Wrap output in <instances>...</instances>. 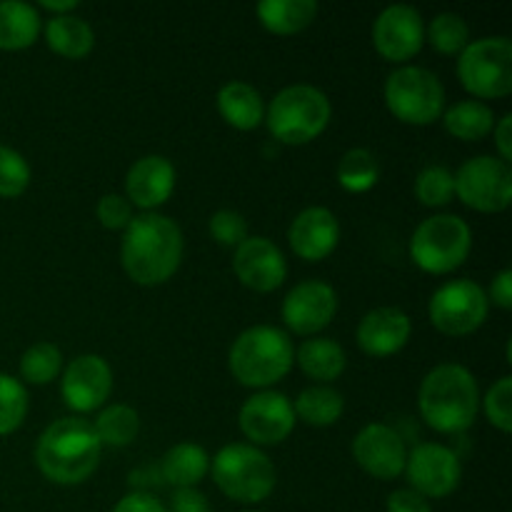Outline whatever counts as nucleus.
<instances>
[{
    "label": "nucleus",
    "mask_w": 512,
    "mask_h": 512,
    "mask_svg": "<svg viewBox=\"0 0 512 512\" xmlns=\"http://www.w3.org/2000/svg\"><path fill=\"white\" fill-rule=\"evenodd\" d=\"M120 260L125 273L138 285H163L175 275L183 260V233L168 215H133L123 230Z\"/></svg>",
    "instance_id": "1"
},
{
    "label": "nucleus",
    "mask_w": 512,
    "mask_h": 512,
    "mask_svg": "<svg viewBox=\"0 0 512 512\" xmlns=\"http://www.w3.org/2000/svg\"><path fill=\"white\" fill-rule=\"evenodd\" d=\"M100 445L93 423L85 418H60L43 430L35 445L40 473L58 485H80L98 470Z\"/></svg>",
    "instance_id": "2"
},
{
    "label": "nucleus",
    "mask_w": 512,
    "mask_h": 512,
    "mask_svg": "<svg viewBox=\"0 0 512 512\" xmlns=\"http://www.w3.org/2000/svg\"><path fill=\"white\" fill-rule=\"evenodd\" d=\"M418 408L425 423L443 435H455L475 423L480 410L478 380L465 365H435L420 383Z\"/></svg>",
    "instance_id": "3"
},
{
    "label": "nucleus",
    "mask_w": 512,
    "mask_h": 512,
    "mask_svg": "<svg viewBox=\"0 0 512 512\" xmlns=\"http://www.w3.org/2000/svg\"><path fill=\"white\" fill-rule=\"evenodd\" d=\"M295 350L288 333L275 325H253L233 340L228 365L233 378L245 388L268 390L290 373Z\"/></svg>",
    "instance_id": "4"
},
{
    "label": "nucleus",
    "mask_w": 512,
    "mask_h": 512,
    "mask_svg": "<svg viewBox=\"0 0 512 512\" xmlns=\"http://www.w3.org/2000/svg\"><path fill=\"white\" fill-rule=\"evenodd\" d=\"M328 95L308 83H295L280 90L265 110L270 135L285 145H305L318 138L330 123Z\"/></svg>",
    "instance_id": "5"
},
{
    "label": "nucleus",
    "mask_w": 512,
    "mask_h": 512,
    "mask_svg": "<svg viewBox=\"0 0 512 512\" xmlns=\"http://www.w3.org/2000/svg\"><path fill=\"white\" fill-rule=\"evenodd\" d=\"M213 480L225 498L243 505L263 503L278 483V473L268 455L250 443H233L218 450L210 463Z\"/></svg>",
    "instance_id": "6"
},
{
    "label": "nucleus",
    "mask_w": 512,
    "mask_h": 512,
    "mask_svg": "<svg viewBox=\"0 0 512 512\" xmlns=\"http://www.w3.org/2000/svg\"><path fill=\"white\" fill-rule=\"evenodd\" d=\"M473 248L470 225L460 215L440 213L425 218L410 238V258L430 275H448L468 260Z\"/></svg>",
    "instance_id": "7"
},
{
    "label": "nucleus",
    "mask_w": 512,
    "mask_h": 512,
    "mask_svg": "<svg viewBox=\"0 0 512 512\" xmlns=\"http://www.w3.org/2000/svg\"><path fill=\"white\" fill-rule=\"evenodd\" d=\"M458 78L475 100L512 93V40L505 35L470 40L458 58Z\"/></svg>",
    "instance_id": "8"
},
{
    "label": "nucleus",
    "mask_w": 512,
    "mask_h": 512,
    "mask_svg": "<svg viewBox=\"0 0 512 512\" xmlns=\"http://www.w3.org/2000/svg\"><path fill=\"white\" fill-rule=\"evenodd\" d=\"M390 113L408 125H430L443 115L445 88L438 75L420 65H400L383 88Z\"/></svg>",
    "instance_id": "9"
},
{
    "label": "nucleus",
    "mask_w": 512,
    "mask_h": 512,
    "mask_svg": "<svg viewBox=\"0 0 512 512\" xmlns=\"http://www.w3.org/2000/svg\"><path fill=\"white\" fill-rule=\"evenodd\" d=\"M490 310L488 293L468 278L440 285L428 303L430 323L443 335L463 338L485 323Z\"/></svg>",
    "instance_id": "10"
},
{
    "label": "nucleus",
    "mask_w": 512,
    "mask_h": 512,
    "mask_svg": "<svg viewBox=\"0 0 512 512\" xmlns=\"http://www.w3.org/2000/svg\"><path fill=\"white\" fill-rule=\"evenodd\" d=\"M455 195L478 213H500L512 200V168L493 155H475L460 165Z\"/></svg>",
    "instance_id": "11"
},
{
    "label": "nucleus",
    "mask_w": 512,
    "mask_h": 512,
    "mask_svg": "<svg viewBox=\"0 0 512 512\" xmlns=\"http://www.w3.org/2000/svg\"><path fill=\"white\" fill-rule=\"evenodd\" d=\"M405 478L410 490L430 498H448L463 480V465L455 450L440 443H418L405 458Z\"/></svg>",
    "instance_id": "12"
},
{
    "label": "nucleus",
    "mask_w": 512,
    "mask_h": 512,
    "mask_svg": "<svg viewBox=\"0 0 512 512\" xmlns=\"http://www.w3.org/2000/svg\"><path fill=\"white\" fill-rule=\"evenodd\" d=\"M238 423L250 445L258 448V445H280L283 440H288L298 418H295L293 403L283 393L260 390L245 400Z\"/></svg>",
    "instance_id": "13"
},
{
    "label": "nucleus",
    "mask_w": 512,
    "mask_h": 512,
    "mask_svg": "<svg viewBox=\"0 0 512 512\" xmlns=\"http://www.w3.org/2000/svg\"><path fill=\"white\" fill-rule=\"evenodd\" d=\"M425 23L418 8L405 3L388 5L373 23V45L390 63H405L420 53Z\"/></svg>",
    "instance_id": "14"
},
{
    "label": "nucleus",
    "mask_w": 512,
    "mask_h": 512,
    "mask_svg": "<svg viewBox=\"0 0 512 512\" xmlns=\"http://www.w3.org/2000/svg\"><path fill=\"white\" fill-rule=\"evenodd\" d=\"M113 393V370L108 360L95 353L70 360L60 380V395L73 413H93L103 408Z\"/></svg>",
    "instance_id": "15"
},
{
    "label": "nucleus",
    "mask_w": 512,
    "mask_h": 512,
    "mask_svg": "<svg viewBox=\"0 0 512 512\" xmlns=\"http://www.w3.org/2000/svg\"><path fill=\"white\" fill-rule=\"evenodd\" d=\"M338 293L325 280H303L283 300V320L295 335H315L333 323Z\"/></svg>",
    "instance_id": "16"
},
{
    "label": "nucleus",
    "mask_w": 512,
    "mask_h": 512,
    "mask_svg": "<svg viewBox=\"0 0 512 512\" xmlns=\"http://www.w3.org/2000/svg\"><path fill=\"white\" fill-rule=\"evenodd\" d=\"M233 270L245 288L255 293H273L288 278V263L273 240L263 235H248L235 248Z\"/></svg>",
    "instance_id": "17"
},
{
    "label": "nucleus",
    "mask_w": 512,
    "mask_h": 512,
    "mask_svg": "<svg viewBox=\"0 0 512 512\" xmlns=\"http://www.w3.org/2000/svg\"><path fill=\"white\" fill-rule=\"evenodd\" d=\"M353 458L373 478L393 480L403 475L408 448L395 428L385 423H370L355 435Z\"/></svg>",
    "instance_id": "18"
},
{
    "label": "nucleus",
    "mask_w": 512,
    "mask_h": 512,
    "mask_svg": "<svg viewBox=\"0 0 512 512\" xmlns=\"http://www.w3.org/2000/svg\"><path fill=\"white\" fill-rule=\"evenodd\" d=\"M288 243L298 258L308 260V263H320L338 248V218L333 215V210L323 208V205L300 210L288 228Z\"/></svg>",
    "instance_id": "19"
},
{
    "label": "nucleus",
    "mask_w": 512,
    "mask_h": 512,
    "mask_svg": "<svg viewBox=\"0 0 512 512\" xmlns=\"http://www.w3.org/2000/svg\"><path fill=\"white\" fill-rule=\"evenodd\" d=\"M175 190V168L165 155H143L125 175V198L145 213H155Z\"/></svg>",
    "instance_id": "20"
},
{
    "label": "nucleus",
    "mask_w": 512,
    "mask_h": 512,
    "mask_svg": "<svg viewBox=\"0 0 512 512\" xmlns=\"http://www.w3.org/2000/svg\"><path fill=\"white\" fill-rule=\"evenodd\" d=\"M410 333H413V323H410L408 313L393 305H383L370 313L363 315L358 323V338L360 350L370 358H388V355L400 353L408 345Z\"/></svg>",
    "instance_id": "21"
},
{
    "label": "nucleus",
    "mask_w": 512,
    "mask_h": 512,
    "mask_svg": "<svg viewBox=\"0 0 512 512\" xmlns=\"http://www.w3.org/2000/svg\"><path fill=\"white\" fill-rule=\"evenodd\" d=\"M218 110L238 130H255L265 120L263 95L245 80H230L218 90Z\"/></svg>",
    "instance_id": "22"
},
{
    "label": "nucleus",
    "mask_w": 512,
    "mask_h": 512,
    "mask_svg": "<svg viewBox=\"0 0 512 512\" xmlns=\"http://www.w3.org/2000/svg\"><path fill=\"white\" fill-rule=\"evenodd\" d=\"M300 370L308 375L310 380H318L320 385H328L338 380L345 373V350L338 340L333 338H310L295 353Z\"/></svg>",
    "instance_id": "23"
},
{
    "label": "nucleus",
    "mask_w": 512,
    "mask_h": 512,
    "mask_svg": "<svg viewBox=\"0 0 512 512\" xmlns=\"http://www.w3.org/2000/svg\"><path fill=\"white\" fill-rule=\"evenodd\" d=\"M210 473V458L205 448L195 443H178L160 460V480L173 488H195Z\"/></svg>",
    "instance_id": "24"
},
{
    "label": "nucleus",
    "mask_w": 512,
    "mask_h": 512,
    "mask_svg": "<svg viewBox=\"0 0 512 512\" xmlns=\"http://www.w3.org/2000/svg\"><path fill=\"white\" fill-rule=\"evenodd\" d=\"M45 43H48L53 53L78 60L93 50L95 33L88 25V20L78 18V15H53L45 23Z\"/></svg>",
    "instance_id": "25"
},
{
    "label": "nucleus",
    "mask_w": 512,
    "mask_h": 512,
    "mask_svg": "<svg viewBox=\"0 0 512 512\" xmlns=\"http://www.w3.org/2000/svg\"><path fill=\"white\" fill-rule=\"evenodd\" d=\"M40 15L23 0L0 3V50H23L38 40Z\"/></svg>",
    "instance_id": "26"
},
{
    "label": "nucleus",
    "mask_w": 512,
    "mask_h": 512,
    "mask_svg": "<svg viewBox=\"0 0 512 512\" xmlns=\"http://www.w3.org/2000/svg\"><path fill=\"white\" fill-rule=\"evenodd\" d=\"M443 125L453 138L473 143V140H483L485 135L493 133L495 110L483 100H460L443 110Z\"/></svg>",
    "instance_id": "27"
},
{
    "label": "nucleus",
    "mask_w": 512,
    "mask_h": 512,
    "mask_svg": "<svg viewBox=\"0 0 512 512\" xmlns=\"http://www.w3.org/2000/svg\"><path fill=\"white\" fill-rule=\"evenodd\" d=\"M318 15L315 0H263L258 3V18L270 33L293 35L308 28Z\"/></svg>",
    "instance_id": "28"
},
{
    "label": "nucleus",
    "mask_w": 512,
    "mask_h": 512,
    "mask_svg": "<svg viewBox=\"0 0 512 512\" xmlns=\"http://www.w3.org/2000/svg\"><path fill=\"white\" fill-rule=\"evenodd\" d=\"M295 418L313 428H328L340 420L345 410V400L333 385H310L295 398Z\"/></svg>",
    "instance_id": "29"
},
{
    "label": "nucleus",
    "mask_w": 512,
    "mask_h": 512,
    "mask_svg": "<svg viewBox=\"0 0 512 512\" xmlns=\"http://www.w3.org/2000/svg\"><path fill=\"white\" fill-rule=\"evenodd\" d=\"M95 435H98L100 445L108 448H125L133 443L140 433V418L130 405L115 403L100 410V415L93 423Z\"/></svg>",
    "instance_id": "30"
},
{
    "label": "nucleus",
    "mask_w": 512,
    "mask_h": 512,
    "mask_svg": "<svg viewBox=\"0 0 512 512\" xmlns=\"http://www.w3.org/2000/svg\"><path fill=\"white\" fill-rule=\"evenodd\" d=\"M335 178L348 193H368L378 185L380 165L368 148H350L335 168Z\"/></svg>",
    "instance_id": "31"
},
{
    "label": "nucleus",
    "mask_w": 512,
    "mask_h": 512,
    "mask_svg": "<svg viewBox=\"0 0 512 512\" xmlns=\"http://www.w3.org/2000/svg\"><path fill=\"white\" fill-rule=\"evenodd\" d=\"M63 368V353L53 343H35L20 358V375L30 385H48Z\"/></svg>",
    "instance_id": "32"
},
{
    "label": "nucleus",
    "mask_w": 512,
    "mask_h": 512,
    "mask_svg": "<svg viewBox=\"0 0 512 512\" xmlns=\"http://www.w3.org/2000/svg\"><path fill=\"white\" fill-rule=\"evenodd\" d=\"M425 38L438 53L460 55L470 43V28L463 15L458 13H440L430 20Z\"/></svg>",
    "instance_id": "33"
},
{
    "label": "nucleus",
    "mask_w": 512,
    "mask_h": 512,
    "mask_svg": "<svg viewBox=\"0 0 512 512\" xmlns=\"http://www.w3.org/2000/svg\"><path fill=\"white\" fill-rule=\"evenodd\" d=\"M455 178L445 165H425L415 178V198L428 208H443L453 200Z\"/></svg>",
    "instance_id": "34"
},
{
    "label": "nucleus",
    "mask_w": 512,
    "mask_h": 512,
    "mask_svg": "<svg viewBox=\"0 0 512 512\" xmlns=\"http://www.w3.org/2000/svg\"><path fill=\"white\" fill-rule=\"evenodd\" d=\"M28 415V390L13 375L0 373V435H10Z\"/></svg>",
    "instance_id": "35"
},
{
    "label": "nucleus",
    "mask_w": 512,
    "mask_h": 512,
    "mask_svg": "<svg viewBox=\"0 0 512 512\" xmlns=\"http://www.w3.org/2000/svg\"><path fill=\"white\" fill-rule=\"evenodd\" d=\"M30 185V165L18 150L0 145V198H18Z\"/></svg>",
    "instance_id": "36"
},
{
    "label": "nucleus",
    "mask_w": 512,
    "mask_h": 512,
    "mask_svg": "<svg viewBox=\"0 0 512 512\" xmlns=\"http://www.w3.org/2000/svg\"><path fill=\"white\" fill-rule=\"evenodd\" d=\"M485 410V418L490 420V425L500 430V433H510L512 430V378L503 375L498 383H493V388L485 393V398L480 400Z\"/></svg>",
    "instance_id": "37"
},
{
    "label": "nucleus",
    "mask_w": 512,
    "mask_h": 512,
    "mask_svg": "<svg viewBox=\"0 0 512 512\" xmlns=\"http://www.w3.org/2000/svg\"><path fill=\"white\" fill-rule=\"evenodd\" d=\"M208 228L215 243L225 245V248H238L248 238V220L238 210H218L210 215Z\"/></svg>",
    "instance_id": "38"
},
{
    "label": "nucleus",
    "mask_w": 512,
    "mask_h": 512,
    "mask_svg": "<svg viewBox=\"0 0 512 512\" xmlns=\"http://www.w3.org/2000/svg\"><path fill=\"white\" fill-rule=\"evenodd\" d=\"M95 213H98V220L103 228L125 230L130 225V220H133V205L128 203V198H125V195L108 193L98 200V208H95Z\"/></svg>",
    "instance_id": "39"
},
{
    "label": "nucleus",
    "mask_w": 512,
    "mask_h": 512,
    "mask_svg": "<svg viewBox=\"0 0 512 512\" xmlns=\"http://www.w3.org/2000/svg\"><path fill=\"white\" fill-rule=\"evenodd\" d=\"M110 512H168V508H165V505L160 503L153 493L133 490V493L123 495V498L115 503V508Z\"/></svg>",
    "instance_id": "40"
},
{
    "label": "nucleus",
    "mask_w": 512,
    "mask_h": 512,
    "mask_svg": "<svg viewBox=\"0 0 512 512\" xmlns=\"http://www.w3.org/2000/svg\"><path fill=\"white\" fill-rule=\"evenodd\" d=\"M385 512H433L428 500L418 495L415 490L403 488L390 493L388 503H385Z\"/></svg>",
    "instance_id": "41"
},
{
    "label": "nucleus",
    "mask_w": 512,
    "mask_h": 512,
    "mask_svg": "<svg viewBox=\"0 0 512 512\" xmlns=\"http://www.w3.org/2000/svg\"><path fill=\"white\" fill-rule=\"evenodd\" d=\"M168 512H213L198 488H175Z\"/></svg>",
    "instance_id": "42"
},
{
    "label": "nucleus",
    "mask_w": 512,
    "mask_h": 512,
    "mask_svg": "<svg viewBox=\"0 0 512 512\" xmlns=\"http://www.w3.org/2000/svg\"><path fill=\"white\" fill-rule=\"evenodd\" d=\"M488 300H493V303L503 310L512 308V270L505 268L495 275L493 283H490Z\"/></svg>",
    "instance_id": "43"
},
{
    "label": "nucleus",
    "mask_w": 512,
    "mask_h": 512,
    "mask_svg": "<svg viewBox=\"0 0 512 512\" xmlns=\"http://www.w3.org/2000/svg\"><path fill=\"white\" fill-rule=\"evenodd\" d=\"M493 138H495V148H498V158L503 160V163H510L512 160V115L510 113H505L503 118L495 120Z\"/></svg>",
    "instance_id": "44"
},
{
    "label": "nucleus",
    "mask_w": 512,
    "mask_h": 512,
    "mask_svg": "<svg viewBox=\"0 0 512 512\" xmlns=\"http://www.w3.org/2000/svg\"><path fill=\"white\" fill-rule=\"evenodd\" d=\"M40 8L50 10L53 15H68L78 8V0H43Z\"/></svg>",
    "instance_id": "45"
},
{
    "label": "nucleus",
    "mask_w": 512,
    "mask_h": 512,
    "mask_svg": "<svg viewBox=\"0 0 512 512\" xmlns=\"http://www.w3.org/2000/svg\"><path fill=\"white\" fill-rule=\"evenodd\" d=\"M248 512H255V510H248Z\"/></svg>",
    "instance_id": "46"
}]
</instances>
